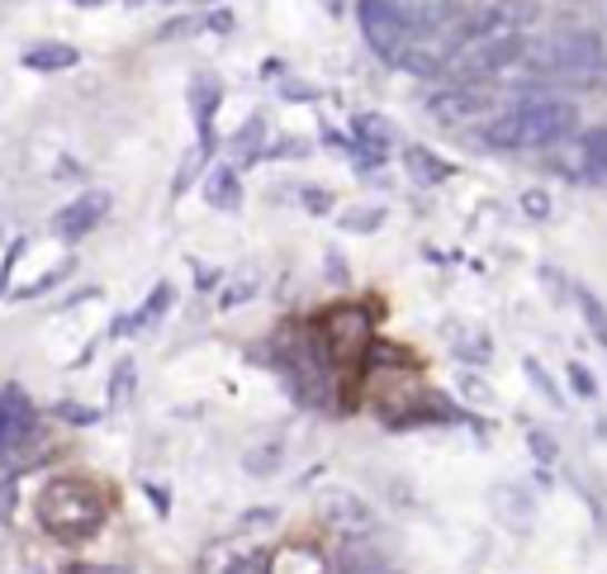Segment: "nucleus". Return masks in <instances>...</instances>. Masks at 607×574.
<instances>
[{"instance_id": "obj_28", "label": "nucleus", "mask_w": 607, "mask_h": 574, "mask_svg": "<svg viewBox=\"0 0 607 574\" xmlns=\"http://www.w3.org/2000/svg\"><path fill=\"white\" fill-rule=\"evenodd\" d=\"M86 574H123V570H86Z\"/></svg>"}, {"instance_id": "obj_19", "label": "nucleus", "mask_w": 607, "mask_h": 574, "mask_svg": "<svg viewBox=\"0 0 607 574\" xmlns=\"http://www.w3.org/2000/svg\"><path fill=\"white\" fill-rule=\"evenodd\" d=\"M523 370H527V380L537 385V389H541V394H546V399L556 404V408L565 404V394L556 389V380H550V375H546V366H541V362H531V356H527V362H523Z\"/></svg>"}, {"instance_id": "obj_6", "label": "nucleus", "mask_w": 607, "mask_h": 574, "mask_svg": "<svg viewBox=\"0 0 607 574\" xmlns=\"http://www.w3.org/2000/svg\"><path fill=\"white\" fill-rule=\"evenodd\" d=\"M318 343H324L332 370H361L375 347V318L361 304H332V309L314 323Z\"/></svg>"}, {"instance_id": "obj_25", "label": "nucleus", "mask_w": 607, "mask_h": 574, "mask_svg": "<svg viewBox=\"0 0 607 574\" xmlns=\"http://www.w3.org/2000/svg\"><path fill=\"white\" fill-rule=\"evenodd\" d=\"M304 205H309L314 214H324L328 209V190H304Z\"/></svg>"}, {"instance_id": "obj_23", "label": "nucleus", "mask_w": 607, "mask_h": 574, "mask_svg": "<svg viewBox=\"0 0 607 574\" xmlns=\"http://www.w3.org/2000/svg\"><path fill=\"white\" fill-rule=\"evenodd\" d=\"M380 219H385V214H380V209H366V214H347V219H342V224H347V228H356V232H370V228H375V224H380Z\"/></svg>"}, {"instance_id": "obj_20", "label": "nucleus", "mask_w": 607, "mask_h": 574, "mask_svg": "<svg viewBox=\"0 0 607 574\" xmlns=\"http://www.w3.org/2000/svg\"><path fill=\"white\" fill-rule=\"evenodd\" d=\"M223 574H271V555H261V551H252V555H238V561L228 565Z\"/></svg>"}, {"instance_id": "obj_11", "label": "nucleus", "mask_w": 607, "mask_h": 574, "mask_svg": "<svg viewBox=\"0 0 607 574\" xmlns=\"http://www.w3.org/2000/svg\"><path fill=\"white\" fill-rule=\"evenodd\" d=\"M219 100H223V91H219V81L213 77H200L190 86V110H195V129H200V157H209L213 152V115H219Z\"/></svg>"}, {"instance_id": "obj_12", "label": "nucleus", "mask_w": 607, "mask_h": 574, "mask_svg": "<svg viewBox=\"0 0 607 574\" xmlns=\"http://www.w3.org/2000/svg\"><path fill=\"white\" fill-rule=\"evenodd\" d=\"M171 295H176L171 285H157V290L148 295V304H142V309H133L129 318H119V323H115V337H129V333H138V328H152V323L171 309Z\"/></svg>"}, {"instance_id": "obj_5", "label": "nucleus", "mask_w": 607, "mask_h": 574, "mask_svg": "<svg viewBox=\"0 0 607 574\" xmlns=\"http://www.w3.org/2000/svg\"><path fill=\"white\" fill-rule=\"evenodd\" d=\"M356 20H361V33L375 58L404 62L414 52L418 33L432 24V14H422V6H414V0H361Z\"/></svg>"}, {"instance_id": "obj_29", "label": "nucleus", "mask_w": 607, "mask_h": 574, "mask_svg": "<svg viewBox=\"0 0 607 574\" xmlns=\"http://www.w3.org/2000/svg\"><path fill=\"white\" fill-rule=\"evenodd\" d=\"M77 6H105V0H77Z\"/></svg>"}, {"instance_id": "obj_24", "label": "nucleus", "mask_w": 607, "mask_h": 574, "mask_svg": "<svg viewBox=\"0 0 607 574\" xmlns=\"http://www.w3.org/2000/svg\"><path fill=\"white\" fill-rule=\"evenodd\" d=\"M129 380H133V366L123 362V366L115 370V399H123V394H129Z\"/></svg>"}, {"instance_id": "obj_27", "label": "nucleus", "mask_w": 607, "mask_h": 574, "mask_svg": "<svg viewBox=\"0 0 607 574\" xmlns=\"http://www.w3.org/2000/svg\"><path fill=\"white\" fill-rule=\"evenodd\" d=\"M527 214H537V219H546V214H550L546 195H527Z\"/></svg>"}, {"instance_id": "obj_9", "label": "nucleus", "mask_w": 607, "mask_h": 574, "mask_svg": "<svg viewBox=\"0 0 607 574\" xmlns=\"http://www.w3.org/2000/svg\"><path fill=\"white\" fill-rule=\"evenodd\" d=\"M105 214H110V190H86L52 214V232H58L62 243H81L105 224Z\"/></svg>"}, {"instance_id": "obj_4", "label": "nucleus", "mask_w": 607, "mask_h": 574, "mask_svg": "<svg viewBox=\"0 0 607 574\" xmlns=\"http://www.w3.org/2000/svg\"><path fill=\"white\" fill-rule=\"evenodd\" d=\"M276 366H280V375L290 380V389L299 394L304 404L332 408V399H337V370L328 362L324 343H318L314 323H309V328H299V333H285L280 337V343H276Z\"/></svg>"}, {"instance_id": "obj_8", "label": "nucleus", "mask_w": 607, "mask_h": 574, "mask_svg": "<svg viewBox=\"0 0 607 574\" xmlns=\"http://www.w3.org/2000/svg\"><path fill=\"white\" fill-rule=\"evenodd\" d=\"M39 433V414H33V399L20 385L0 389V471L24 452V442Z\"/></svg>"}, {"instance_id": "obj_13", "label": "nucleus", "mask_w": 607, "mask_h": 574, "mask_svg": "<svg viewBox=\"0 0 607 574\" xmlns=\"http://www.w3.org/2000/svg\"><path fill=\"white\" fill-rule=\"evenodd\" d=\"M20 62L29 71H67V67L81 62V48H71V43H39V48H24Z\"/></svg>"}, {"instance_id": "obj_16", "label": "nucleus", "mask_w": 607, "mask_h": 574, "mask_svg": "<svg viewBox=\"0 0 607 574\" xmlns=\"http://www.w3.org/2000/svg\"><path fill=\"white\" fill-rule=\"evenodd\" d=\"M404 161H408V176H414V181H422V186H437V181H446V176H451V167H446L437 152H427V148H408Z\"/></svg>"}, {"instance_id": "obj_1", "label": "nucleus", "mask_w": 607, "mask_h": 574, "mask_svg": "<svg viewBox=\"0 0 607 574\" xmlns=\"http://www.w3.org/2000/svg\"><path fill=\"white\" fill-rule=\"evenodd\" d=\"M579 129V105L565 96H546V91H527L508 100L504 110L489 119L485 142L504 152H537V148H556L569 133Z\"/></svg>"}, {"instance_id": "obj_10", "label": "nucleus", "mask_w": 607, "mask_h": 574, "mask_svg": "<svg viewBox=\"0 0 607 574\" xmlns=\"http://www.w3.org/2000/svg\"><path fill=\"white\" fill-rule=\"evenodd\" d=\"M324 517H328V527L351 532V536L375 532V508L366 504V498H356L351 489H332V494L324 498Z\"/></svg>"}, {"instance_id": "obj_3", "label": "nucleus", "mask_w": 607, "mask_h": 574, "mask_svg": "<svg viewBox=\"0 0 607 574\" xmlns=\"http://www.w3.org/2000/svg\"><path fill=\"white\" fill-rule=\"evenodd\" d=\"M523 67L537 71L541 81H594L603 71V39L594 29H556L527 43Z\"/></svg>"}, {"instance_id": "obj_15", "label": "nucleus", "mask_w": 607, "mask_h": 574, "mask_svg": "<svg viewBox=\"0 0 607 574\" xmlns=\"http://www.w3.org/2000/svg\"><path fill=\"white\" fill-rule=\"evenodd\" d=\"M579 167L588 181H607V129H594L579 138Z\"/></svg>"}, {"instance_id": "obj_14", "label": "nucleus", "mask_w": 607, "mask_h": 574, "mask_svg": "<svg viewBox=\"0 0 607 574\" xmlns=\"http://www.w3.org/2000/svg\"><path fill=\"white\" fill-rule=\"evenodd\" d=\"M205 200H209L213 209H238V205H242L238 171H233V167H213L209 181H205Z\"/></svg>"}, {"instance_id": "obj_7", "label": "nucleus", "mask_w": 607, "mask_h": 574, "mask_svg": "<svg viewBox=\"0 0 607 574\" xmlns=\"http://www.w3.org/2000/svg\"><path fill=\"white\" fill-rule=\"evenodd\" d=\"M427 115L437 123H470V119H494L498 115V96L485 81H446L441 91H432L427 100Z\"/></svg>"}, {"instance_id": "obj_21", "label": "nucleus", "mask_w": 607, "mask_h": 574, "mask_svg": "<svg viewBox=\"0 0 607 574\" xmlns=\"http://www.w3.org/2000/svg\"><path fill=\"white\" fill-rule=\"evenodd\" d=\"M527 446H531V452H537L541 461H556V456H560L556 442H550V433H541V427H531V433H527Z\"/></svg>"}, {"instance_id": "obj_18", "label": "nucleus", "mask_w": 607, "mask_h": 574, "mask_svg": "<svg viewBox=\"0 0 607 574\" xmlns=\"http://www.w3.org/2000/svg\"><path fill=\"white\" fill-rule=\"evenodd\" d=\"M565 375H569V389H575L579 399H598V380H594V370H588L584 362H569Z\"/></svg>"}, {"instance_id": "obj_26", "label": "nucleus", "mask_w": 607, "mask_h": 574, "mask_svg": "<svg viewBox=\"0 0 607 574\" xmlns=\"http://www.w3.org/2000/svg\"><path fill=\"white\" fill-rule=\"evenodd\" d=\"M261 523H276V508H257L242 517V527H261Z\"/></svg>"}, {"instance_id": "obj_17", "label": "nucleus", "mask_w": 607, "mask_h": 574, "mask_svg": "<svg viewBox=\"0 0 607 574\" xmlns=\"http://www.w3.org/2000/svg\"><path fill=\"white\" fill-rule=\"evenodd\" d=\"M575 299H579V309H584V323H588V328H594V337H598V347L607 352V314H603L598 295L584 290V285H575Z\"/></svg>"}, {"instance_id": "obj_22", "label": "nucleus", "mask_w": 607, "mask_h": 574, "mask_svg": "<svg viewBox=\"0 0 607 574\" xmlns=\"http://www.w3.org/2000/svg\"><path fill=\"white\" fill-rule=\"evenodd\" d=\"M271 574H299L295 561H290V551H280V555H276V561H271ZM309 574H328V565H324V561H314Z\"/></svg>"}, {"instance_id": "obj_2", "label": "nucleus", "mask_w": 607, "mask_h": 574, "mask_svg": "<svg viewBox=\"0 0 607 574\" xmlns=\"http://www.w3.org/2000/svg\"><path fill=\"white\" fill-rule=\"evenodd\" d=\"M33 517L48 536L58 542H91V536L105 527L110 517V498H105L100 484L91 479H77V475H62V479H48L39 498H33Z\"/></svg>"}]
</instances>
